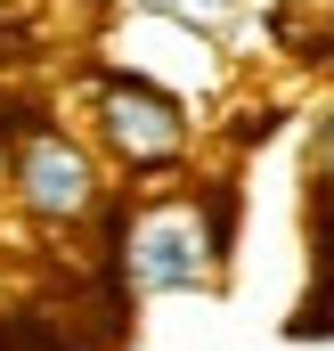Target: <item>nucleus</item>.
Segmentation results:
<instances>
[{
    "mask_svg": "<svg viewBox=\"0 0 334 351\" xmlns=\"http://www.w3.org/2000/svg\"><path fill=\"white\" fill-rule=\"evenodd\" d=\"M0 180L16 213L49 237H82L106 213V156L57 114H0Z\"/></svg>",
    "mask_w": 334,
    "mask_h": 351,
    "instance_id": "f257e3e1",
    "label": "nucleus"
},
{
    "mask_svg": "<svg viewBox=\"0 0 334 351\" xmlns=\"http://www.w3.org/2000/svg\"><path fill=\"white\" fill-rule=\"evenodd\" d=\"M123 278L139 294H188L220 278V229L196 196H147L123 229Z\"/></svg>",
    "mask_w": 334,
    "mask_h": 351,
    "instance_id": "7ed1b4c3",
    "label": "nucleus"
},
{
    "mask_svg": "<svg viewBox=\"0 0 334 351\" xmlns=\"http://www.w3.org/2000/svg\"><path fill=\"white\" fill-rule=\"evenodd\" d=\"M147 16H171V25H196V33H220V25H237L253 0H139Z\"/></svg>",
    "mask_w": 334,
    "mask_h": 351,
    "instance_id": "20e7f679",
    "label": "nucleus"
},
{
    "mask_svg": "<svg viewBox=\"0 0 334 351\" xmlns=\"http://www.w3.org/2000/svg\"><path fill=\"white\" fill-rule=\"evenodd\" d=\"M82 123L90 147L131 180H164L196 156V114L171 82H155L147 66H90L82 74Z\"/></svg>",
    "mask_w": 334,
    "mask_h": 351,
    "instance_id": "f03ea898",
    "label": "nucleus"
},
{
    "mask_svg": "<svg viewBox=\"0 0 334 351\" xmlns=\"http://www.w3.org/2000/svg\"><path fill=\"white\" fill-rule=\"evenodd\" d=\"M318 172H326V188H334V114H326V131H318Z\"/></svg>",
    "mask_w": 334,
    "mask_h": 351,
    "instance_id": "39448f33",
    "label": "nucleus"
}]
</instances>
